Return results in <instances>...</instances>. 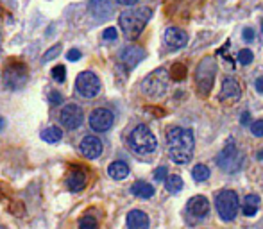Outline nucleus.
<instances>
[{"mask_svg":"<svg viewBox=\"0 0 263 229\" xmlns=\"http://www.w3.org/2000/svg\"><path fill=\"white\" fill-rule=\"evenodd\" d=\"M76 90L81 97L93 99L95 95H99V91H101V79H99L93 72H90V70L81 72L76 79Z\"/></svg>","mask_w":263,"mask_h":229,"instance_id":"6e6552de","label":"nucleus"},{"mask_svg":"<svg viewBox=\"0 0 263 229\" xmlns=\"http://www.w3.org/2000/svg\"><path fill=\"white\" fill-rule=\"evenodd\" d=\"M215 206H217V212L220 215L222 220L226 222H231L235 220V217L238 215V195L233 190H220L215 195Z\"/></svg>","mask_w":263,"mask_h":229,"instance_id":"0eeeda50","label":"nucleus"},{"mask_svg":"<svg viewBox=\"0 0 263 229\" xmlns=\"http://www.w3.org/2000/svg\"><path fill=\"white\" fill-rule=\"evenodd\" d=\"M127 143L136 154H142V156L153 154L158 147L156 136H154L153 131L143 124L136 125V127L133 129L131 135H129V138H127Z\"/></svg>","mask_w":263,"mask_h":229,"instance_id":"7ed1b4c3","label":"nucleus"},{"mask_svg":"<svg viewBox=\"0 0 263 229\" xmlns=\"http://www.w3.org/2000/svg\"><path fill=\"white\" fill-rule=\"evenodd\" d=\"M261 31H263V20H261Z\"/></svg>","mask_w":263,"mask_h":229,"instance_id":"a19ab883","label":"nucleus"},{"mask_svg":"<svg viewBox=\"0 0 263 229\" xmlns=\"http://www.w3.org/2000/svg\"><path fill=\"white\" fill-rule=\"evenodd\" d=\"M99 222L93 215H84L83 219L79 220V229H97Z\"/></svg>","mask_w":263,"mask_h":229,"instance_id":"bb28decb","label":"nucleus"},{"mask_svg":"<svg viewBox=\"0 0 263 229\" xmlns=\"http://www.w3.org/2000/svg\"><path fill=\"white\" fill-rule=\"evenodd\" d=\"M251 132L258 138H263V120H256L251 124Z\"/></svg>","mask_w":263,"mask_h":229,"instance_id":"7c9ffc66","label":"nucleus"},{"mask_svg":"<svg viewBox=\"0 0 263 229\" xmlns=\"http://www.w3.org/2000/svg\"><path fill=\"white\" fill-rule=\"evenodd\" d=\"M127 229H149V217L142 209H133L127 213Z\"/></svg>","mask_w":263,"mask_h":229,"instance_id":"6ab92c4d","label":"nucleus"},{"mask_svg":"<svg viewBox=\"0 0 263 229\" xmlns=\"http://www.w3.org/2000/svg\"><path fill=\"white\" fill-rule=\"evenodd\" d=\"M102 38L107 40V42H115V40L118 38V32L115 27H107L104 32H102Z\"/></svg>","mask_w":263,"mask_h":229,"instance_id":"2f4dec72","label":"nucleus"},{"mask_svg":"<svg viewBox=\"0 0 263 229\" xmlns=\"http://www.w3.org/2000/svg\"><path fill=\"white\" fill-rule=\"evenodd\" d=\"M153 16V11L149 7H136V9H127L118 16V24L120 29L124 31L125 38L136 40L142 31L145 29L147 22Z\"/></svg>","mask_w":263,"mask_h":229,"instance_id":"f03ea898","label":"nucleus"},{"mask_svg":"<svg viewBox=\"0 0 263 229\" xmlns=\"http://www.w3.org/2000/svg\"><path fill=\"white\" fill-rule=\"evenodd\" d=\"M217 165L220 170L226 174H236L243 165V154L238 150L235 140L229 138L228 143L224 145V149L220 150V154L217 156Z\"/></svg>","mask_w":263,"mask_h":229,"instance_id":"39448f33","label":"nucleus"},{"mask_svg":"<svg viewBox=\"0 0 263 229\" xmlns=\"http://www.w3.org/2000/svg\"><path fill=\"white\" fill-rule=\"evenodd\" d=\"M107 174H109L111 179L115 181H122L129 176V167L124 161H113V163L107 167Z\"/></svg>","mask_w":263,"mask_h":229,"instance_id":"412c9836","label":"nucleus"},{"mask_svg":"<svg viewBox=\"0 0 263 229\" xmlns=\"http://www.w3.org/2000/svg\"><path fill=\"white\" fill-rule=\"evenodd\" d=\"M42 140H45L47 143H58L59 140L63 138V131L59 127H55V125H52V127H47L45 131H42Z\"/></svg>","mask_w":263,"mask_h":229,"instance_id":"b1692460","label":"nucleus"},{"mask_svg":"<svg viewBox=\"0 0 263 229\" xmlns=\"http://www.w3.org/2000/svg\"><path fill=\"white\" fill-rule=\"evenodd\" d=\"M0 229H7V227H4V226H0Z\"/></svg>","mask_w":263,"mask_h":229,"instance_id":"79ce46f5","label":"nucleus"},{"mask_svg":"<svg viewBox=\"0 0 263 229\" xmlns=\"http://www.w3.org/2000/svg\"><path fill=\"white\" fill-rule=\"evenodd\" d=\"M170 75L165 68H158L142 81V91L151 99H159L168 91Z\"/></svg>","mask_w":263,"mask_h":229,"instance_id":"423d86ee","label":"nucleus"},{"mask_svg":"<svg viewBox=\"0 0 263 229\" xmlns=\"http://www.w3.org/2000/svg\"><path fill=\"white\" fill-rule=\"evenodd\" d=\"M215 75H217V61H215L213 56H206L197 65V70H195L194 75V83L199 93L204 95V97L210 95L215 83Z\"/></svg>","mask_w":263,"mask_h":229,"instance_id":"20e7f679","label":"nucleus"},{"mask_svg":"<svg viewBox=\"0 0 263 229\" xmlns=\"http://www.w3.org/2000/svg\"><path fill=\"white\" fill-rule=\"evenodd\" d=\"M249 120H251V113H249V111H243V113H242V117H240V124H242V125H247V124H249Z\"/></svg>","mask_w":263,"mask_h":229,"instance_id":"4c0bfd02","label":"nucleus"},{"mask_svg":"<svg viewBox=\"0 0 263 229\" xmlns=\"http://www.w3.org/2000/svg\"><path fill=\"white\" fill-rule=\"evenodd\" d=\"M27 70L24 65H11L6 70V83L11 88H22L27 83Z\"/></svg>","mask_w":263,"mask_h":229,"instance_id":"2eb2a0df","label":"nucleus"},{"mask_svg":"<svg viewBox=\"0 0 263 229\" xmlns=\"http://www.w3.org/2000/svg\"><path fill=\"white\" fill-rule=\"evenodd\" d=\"M260 209V197L256 194H249L242 202V213L246 217H253Z\"/></svg>","mask_w":263,"mask_h":229,"instance_id":"aec40b11","label":"nucleus"},{"mask_svg":"<svg viewBox=\"0 0 263 229\" xmlns=\"http://www.w3.org/2000/svg\"><path fill=\"white\" fill-rule=\"evenodd\" d=\"M165 43H166V47L172 50L183 49L188 43L186 31H183V29H179V27H168L165 31Z\"/></svg>","mask_w":263,"mask_h":229,"instance_id":"4468645a","label":"nucleus"},{"mask_svg":"<svg viewBox=\"0 0 263 229\" xmlns=\"http://www.w3.org/2000/svg\"><path fill=\"white\" fill-rule=\"evenodd\" d=\"M113 122H115V115L111 109L97 108L90 115V127L93 129L95 132L109 131V129L113 127Z\"/></svg>","mask_w":263,"mask_h":229,"instance_id":"9d476101","label":"nucleus"},{"mask_svg":"<svg viewBox=\"0 0 263 229\" xmlns=\"http://www.w3.org/2000/svg\"><path fill=\"white\" fill-rule=\"evenodd\" d=\"M79 149L84 158H88V160H97V158L102 154V142L97 138V136H91V135L84 136Z\"/></svg>","mask_w":263,"mask_h":229,"instance_id":"ddd939ff","label":"nucleus"},{"mask_svg":"<svg viewBox=\"0 0 263 229\" xmlns=\"http://www.w3.org/2000/svg\"><path fill=\"white\" fill-rule=\"evenodd\" d=\"M117 4H120V6H135V4H138V0H117Z\"/></svg>","mask_w":263,"mask_h":229,"instance_id":"58836bf2","label":"nucleus"},{"mask_svg":"<svg viewBox=\"0 0 263 229\" xmlns=\"http://www.w3.org/2000/svg\"><path fill=\"white\" fill-rule=\"evenodd\" d=\"M49 101H50V104H52V106H58V104H61V102H63V95L61 93H59V91H50V93H49Z\"/></svg>","mask_w":263,"mask_h":229,"instance_id":"473e14b6","label":"nucleus"},{"mask_svg":"<svg viewBox=\"0 0 263 229\" xmlns=\"http://www.w3.org/2000/svg\"><path fill=\"white\" fill-rule=\"evenodd\" d=\"M88 9L99 22H104L113 14V4L111 0H88Z\"/></svg>","mask_w":263,"mask_h":229,"instance_id":"dca6fc26","label":"nucleus"},{"mask_svg":"<svg viewBox=\"0 0 263 229\" xmlns=\"http://www.w3.org/2000/svg\"><path fill=\"white\" fill-rule=\"evenodd\" d=\"M210 215V201L204 195H195L186 204V220L190 224H199Z\"/></svg>","mask_w":263,"mask_h":229,"instance_id":"1a4fd4ad","label":"nucleus"},{"mask_svg":"<svg viewBox=\"0 0 263 229\" xmlns=\"http://www.w3.org/2000/svg\"><path fill=\"white\" fill-rule=\"evenodd\" d=\"M254 88H256L258 93L263 95V77H258V79L254 81Z\"/></svg>","mask_w":263,"mask_h":229,"instance_id":"e433bc0d","label":"nucleus"},{"mask_svg":"<svg viewBox=\"0 0 263 229\" xmlns=\"http://www.w3.org/2000/svg\"><path fill=\"white\" fill-rule=\"evenodd\" d=\"M242 95V88L240 83L233 77H226L222 81V88H220V101H235Z\"/></svg>","mask_w":263,"mask_h":229,"instance_id":"f3484780","label":"nucleus"},{"mask_svg":"<svg viewBox=\"0 0 263 229\" xmlns=\"http://www.w3.org/2000/svg\"><path fill=\"white\" fill-rule=\"evenodd\" d=\"M59 118H61V124L65 125L66 129H72L73 131V129L81 127V124H83V120H84V113L77 104H66L65 108L61 109Z\"/></svg>","mask_w":263,"mask_h":229,"instance_id":"9b49d317","label":"nucleus"},{"mask_svg":"<svg viewBox=\"0 0 263 229\" xmlns=\"http://www.w3.org/2000/svg\"><path fill=\"white\" fill-rule=\"evenodd\" d=\"M4 125H6V120H4V118L0 117V131H2V129H4Z\"/></svg>","mask_w":263,"mask_h":229,"instance_id":"ea45409f","label":"nucleus"},{"mask_svg":"<svg viewBox=\"0 0 263 229\" xmlns=\"http://www.w3.org/2000/svg\"><path fill=\"white\" fill-rule=\"evenodd\" d=\"M52 79L55 81V83H65L66 79V68L63 65L59 66H54L52 68Z\"/></svg>","mask_w":263,"mask_h":229,"instance_id":"c85d7f7f","label":"nucleus"},{"mask_svg":"<svg viewBox=\"0 0 263 229\" xmlns=\"http://www.w3.org/2000/svg\"><path fill=\"white\" fill-rule=\"evenodd\" d=\"M61 54V45H54L52 49H49L45 54H43V58H42V61L43 63H49V61H52V59H55Z\"/></svg>","mask_w":263,"mask_h":229,"instance_id":"c756f323","label":"nucleus"},{"mask_svg":"<svg viewBox=\"0 0 263 229\" xmlns=\"http://www.w3.org/2000/svg\"><path fill=\"white\" fill-rule=\"evenodd\" d=\"M166 167H159V168H156V172H154V179L156 181H159V183H161V181H165L166 179Z\"/></svg>","mask_w":263,"mask_h":229,"instance_id":"f704fd0d","label":"nucleus"},{"mask_svg":"<svg viewBox=\"0 0 263 229\" xmlns=\"http://www.w3.org/2000/svg\"><path fill=\"white\" fill-rule=\"evenodd\" d=\"M168 75H170V79H172V81H176V83H181V81L186 79V66L181 65V63H176V65L170 68Z\"/></svg>","mask_w":263,"mask_h":229,"instance_id":"393cba45","label":"nucleus"},{"mask_svg":"<svg viewBox=\"0 0 263 229\" xmlns=\"http://www.w3.org/2000/svg\"><path fill=\"white\" fill-rule=\"evenodd\" d=\"M210 168L206 167V165H195L194 170H192V177H194V181H197V183H204L206 179H210Z\"/></svg>","mask_w":263,"mask_h":229,"instance_id":"a878e982","label":"nucleus"},{"mask_svg":"<svg viewBox=\"0 0 263 229\" xmlns=\"http://www.w3.org/2000/svg\"><path fill=\"white\" fill-rule=\"evenodd\" d=\"M131 194L140 199H151L154 195V186L149 183H145V181H136V183L131 186Z\"/></svg>","mask_w":263,"mask_h":229,"instance_id":"4be33fe9","label":"nucleus"},{"mask_svg":"<svg viewBox=\"0 0 263 229\" xmlns=\"http://www.w3.org/2000/svg\"><path fill=\"white\" fill-rule=\"evenodd\" d=\"M81 58H83V54L77 49H70L68 52H66V59H68V61H79Z\"/></svg>","mask_w":263,"mask_h":229,"instance_id":"72a5a7b5","label":"nucleus"},{"mask_svg":"<svg viewBox=\"0 0 263 229\" xmlns=\"http://www.w3.org/2000/svg\"><path fill=\"white\" fill-rule=\"evenodd\" d=\"M183 186H184V183L179 176H168L165 179V190L168 192V194H179V192L183 190Z\"/></svg>","mask_w":263,"mask_h":229,"instance_id":"5701e85b","label":"nucleus"},{"mask_svg":"<svg viewBox=\"0 0 263 229\" xmlns=\"http://www.w3.org/2000/svg\"><path fill=\"white\" fill-rule=\"evenodd\" d=\"M66 186L72 192H81L86 186V170L83 167H73L66 177Z\"/></svg>","mask_w":263,"mask_h":229,"instance_id":"a211bd4d","label":"nucleus"},{"mask_svg":"<svg viewBox=\"0 0 263 229\" xmlns=\"http://www.w3.org/2000/svg\"><path fill=\"white\" fill-rule=\"evenodd\" d=\"M253 50L249 49H242L238 52V56H236V59H238L240 65H249V63H253Z\"/></svg>","mask_w":263,"mask_h":229,"instance_id":"cd10ccee","label":"nucleus"},{"mask_svg":"<svg viewBox=\"0 0 263 229\" xmlns=\"http://www.w3.org/2000/svg\"><path fill=\"white\" fill-rule=\"evenodd\" d=\"M120 63L125 66V68H135L143 58H145V50L142 47H136V45H127L125 49H122L120 52Z\"/></svg>","mask_w":263,"mask_h":229,"instance_id":"f8f14e48","label":"nucleus"},{"mask_svg":"<svg viewBox=\"0 0 263 229\" xmlns=\"http://www.w3.org/2000/svg\"><path fill=\"white\" fill-rule=\"evenodd\" d=\"M166 138V150H168L170 160L176 165H186L192 161L194 156L195 138L192 129L186 127H170L165 135Z\"/></svg>","mask_w":263,"mask_h":229,"instance_id":"f257e3e1","label":"nucleus"},{"mask_svg":"<svg viewBox=\"0 0 263 229\" xmlns=\"http://www.w3.org/2000/svg\"><path fill=\"white\" fill-rule=\"evenodd\" d=\"M242 36H243V40H246V42H253V40H254V36H256V34H254V31H253V29H251V27H247V29H243V32H242Z\"/></svg>","mask_w":263,"mask_h":229,"instance_id":"c9c22d12","label":"nucleus"}]
</instances>
